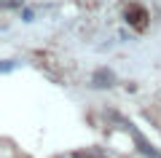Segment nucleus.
Returning a JSON list of instances; mask_svg holds the SVG:
<instances>
[{"label": "nucleus", "instance_id": "nucleus-1", "mask_svg": "<svg viewBox=\"0 0 161 158\" xmlns=\"http://www.w3.org/2000/svg\"><path fill=\"white\" fill-rule=\"evenodd\" d=\"M3 3V8H14V6H22L24 0H0Z\"/></svg>", "mask_w": 161, "mask_h": 158}]
</instances>
